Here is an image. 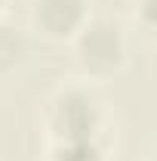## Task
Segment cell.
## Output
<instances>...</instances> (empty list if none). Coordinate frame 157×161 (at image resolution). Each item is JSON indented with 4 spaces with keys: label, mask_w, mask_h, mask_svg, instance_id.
<instances>
[{
    "label": "cell",
    "mask_w": 157,
    "mask_h": 161,
    "mask_svg": "<svg viewBox=\"0 0 157 161\" xmlns=\"http://www.w3.org/2000/svg\"><path fill=\"white\" fill-rule=\"evenodd\" d=\"M105 121H108L105 102L89 87V80L65 84L59 90H53L43 102V124H46V133L53 142L102 140Z\"/></svg>",
    "instance_id": "obj_1"
},
{
    "label": "cell",
    "mask_w": 157,
    "mask_h": 161,
    "mask_svg": "<svg viewBox=\"0 0 157 161\" xmlns=\"http://www.w3.org/2000/svg\"><path fill=\"white\" fill-rule=\"evenodd\" d=\"M74 43V62L83 80H111L126 65V34L114 19H89Z\"/></svg>",
    "instance_id": "obj_2"
},
{
    "label": "cell",
    "mask_w": 157,
    "mask_h": 161,
    "mask_svg": "<svg viewBox=\"0 0 157 161\" xmlns=\"http://www.w3.org/2000/svg\"><path fill=\"white\" fill-rule=\"evenodd\" d=\"M28 19L40 37L65 43L77 37L93 16H89V0H31Z\"/></svg>",
    "instance_id": "obj_3"
},
{
    "label": "cell",
    "mask_w": 157,
    "mask_h": 161,
    "mask_svg": "<svg viewBox=\"0 0 157 161\" xmlns=\"http://www.w3.org/2000/svg\"><path fill=\"white\" fill-rule=\"evenodd\" d=\"M28 59V37L13 22L0 19V78L19 71Z\"/></svg>",
    "instance_id": "obj_4"
},
{
    "label": "cell",
    "mask_w": 157,
    "mask_h": 161,
    "mask_svg": "<svg viewBox=\"0 0 157 161\" xmlns=\"http://www.w3.org/2000/svg\"><path fill=\"white\" fill-rule=\"evenodd\" d=\"M46 161H108L102 140H62L49 142Z\"/></svg>",
    "instance_id": "obj_5"
},
{
    "label": "cell",
    "mask_w": 157,
    "mask_h": 161,
    "mask_svg": "<svg viewBox=\"0 0 157 161\" xmlns=\"http://www.w3.org/2000/svg\"><path fill=\"white\" fill-rule=\"evenodd\" d=\"M136 25L148 40H157V0H136Z\"/></svg>",
    "instance_id": "obj_6"
},
{
    "label": "cell",
    "mask_w": 157,
    "mask_h": 161,
    "mask_svg": "<svg viewBox=\"0 0 157 161\" xmlns=\"http://www.w3.org/2000/svg\"><path fill=\"white\" fill-rule=\"evenodd\" d=\"M145 161H157V149H154V152H151V155H148Z\"/></svg>",
    "instance_id": "obj_7"
},
{
    "label": "cell",
    "mask_w": 157,
    "mask_h": 161,
    "mask_svg": "<svg viewBox=\"0 0 157 161\" xmlns=\"http://www.w3.org/2000/svg\"><path fill=\"white\" fill-rule=\"evenodd\" d=\"M3 3H6V0H0V13H3Z\"/></svg>",
    "instance_id": "obj_8"
}]
</instances>
